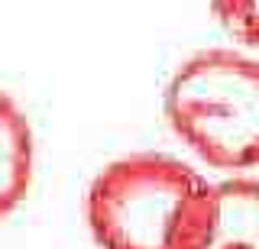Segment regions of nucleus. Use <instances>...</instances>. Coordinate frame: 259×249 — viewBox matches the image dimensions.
<instances>
[{
	"label": "nucleus",
	"mask_w": 259,
	"mask_h": 249,
	"mask_svg": "<svg viewBox=\"0 0 259 249\" xmlns=\"http://www.w3.org/2000/svg\"><path fill=\"white\" fill-rule=\"evenodd\" d=\"M84 214L101 249H198L214 184L172 156L133 152L97 172Z\"/></svg>",
	"instance_id": "f257e3e1"
},
{
	"label": "nucleus",
	"mask_w": 259,
	"mask_h": 249,
	"mask_svg": "<svg viewBox=\"0 0 259 249\" xmlns=\"http://www.w3.org/2000/svg\"><path fill=\"white\" fill-rule=\"evenodd\" d=\"M172 133L214 168L259 165V62L233 49L194 52L162 94Z\"/></svg>",
	"instance_id": "f03ea898"
},
{
	"label": "nucleus",
	"mask_w": 259,
	"mask_h": 249,
	"mask_svg": "<svg viewBox=\"0 0 259 249\" xmlns=\"http://www.w3.org/2000/svg\"><path fill=\"white\" fill-rule=\"evenodd\" d=\"M36 165V142L26 114L0 87V220L26 201Z\"/></svg>",
	"instance_id": "7ed1b4c3"
},
{
	"label": "nucleus",
	"mask_w": 259,
	"mask_h": 249,
	"mask_svg": "<svg viewBox=\"0 0 259 249\" xmlns=\"http://www.w3.org/2000/svg\"><path fill=\"white\" fill-rule=\"evenodd\" d=\"M198 249H259L256 178H227L214 184V214Z\"/></svg>",
	"instance_id": "20e7f679"
},
{
	"label": "nucleus",
	"mask_w": 259,
	"mask_h": 249,
	"mask_svg": "<svg viewBox=\"0 0 259 249\" xmlns=\"http://www.w3.org/2000/svg\"><path fill=\"white\" fill-rule=\"evenodd\" d=\"M210 10L233 39L259 49V0H210Z\"/></svg>",
	"instance_id": "39448f33"
}]
</instances>
